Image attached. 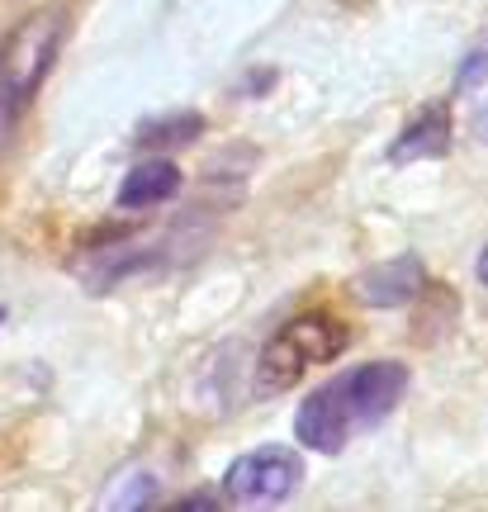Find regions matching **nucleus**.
<instances>
[{"label":"nucleus","instance_id":"6e6552de","mask_svg":"<svg viewBox=\"0 0 488 512\" xmlns=\"http://www.w3.org/2000/svg\"><path fill=\"white\" fill-rule=\"evenodd\" d=\"M199 133H204V119H199V114H162V119H147V124L138 128V143L152 147V152H162V147L195 143Z\"/></svg>","mask_w":488,"mask_h":512},{"label":"nucleus","instance_id":"f03ea898","mask_svg":"<svg viewBox=\"0 0 488 512\" xmlns=\"http://www.w3.org/2000/svg\"><path fill=\"white\" fill-rule=\"evenodd\" d=\"M62 38H67V10L62 5H43L34 15H24L0 38V157L10 152L29 100L53 72Z\"/></svg>","mask_w":488,"mask_h":512},{"label":"nucleus","instance_id":"ddd939ff","mask_svg":"<svg viewBox=\"0 0 488 512\" xmlns=\"http://www.w3.org/2000/svg\"><path fill=\"white\" fill-rule=\"evenodd\" d=\"M0 323H5V309H0Z\"/></svg>","mask_w":488,"mask_h":512},{"label":"nucleus","instance_id":"f8f14e48","mask_svg":"<svg viewBox=\"0 0 488 512\" xmlns=\"http://www.w3.org/2000/svg\"><path fill=\"white\" fill-rule=\"evenodd\" d=\"M479 280H484V290H488V247L479 252Z\"/></svg>","mask_w":488,"mask_h":512},{"label":"nucleus","instance_id":"9d476101","mask_svg":"<svg viewBox=\"0 0 488 512\" xmlns=\"http://www.w3.org/2000/svg\"><path fill=\"white\" fill-rule=\"evenodd\" d=\"M223 498L218 494H190V498H181V508H218Z\"/></svg>","mask_w":488,"mask_h":512},{"label":"nucleus","instance_id":"39448f33","mask_svg":"<svg viewBox=\"0 0 488 512\" xmlns=\"http://www.w3.org/2000/svg\"><path fill=\"white\" fill-rule=\"evenodd\" d=\"M422 285H427L422 261L417 256H394V261L370 266L356 280V294H361L365 304H375V309H403V304H413L417 294H422Z\"/></svg>","mask_w":488,"mask_h":512},{"label":"nucleus","instance_id":"0eeeda50","mask_svg":"<svg viewBox=\"0 0 488 512\" xmlns=\"http://www.w3.org/2000/svg\"><path fill=\"white\" fill-rule=\"evenodd\" d=\"M446 147H451V110L427 105L413 124L398 133V143L389 147V157H394V162H422V157H441Z\"/></svg>","mask_w":488,"mask_h":512},{"label":"nucleus","instance_id":"f257e3e1","mask_svg":"<svg viewBox=\"0 0 488 512\" xmlns=\"http://www.w3.org/2000/svg\"><path fill=\"white\" fill-rule=\"evenodd\" d=\"M408 394V366L403 361H365V366L342 370L337 380L318 384L299 413H294V437L308 451L337 456L351 441L380 427L389 413L398 408V399Z\"/></svg>","mask_w":488,"mask_h":512},{"label":"nucleus","instance_id":"9b49d317","mask_svg":"<svg viewBox=\"0 0 488 512\" xmlns=\"http://www.w3.org/2000/svg\"><path fill=\"white\" fill-rule=\"evenodd\" d=\"M474 133H479V143H488V105L479 110V119H474Z\"/></svg>","mask_w":488,"mask_h":512},{"label":"nucleus","instance_id":"20e7f679","mask_svg":"<svg viewBox=\"0 0 488 512\" xmlns=\"http://www.w3.org/2000/svg\"><path fill=\"white\" fill-rule=\"evenodd\" d=\"M304 484V460L290 446H256L223 475V498L237 508H275Z\"/></svg>","mask_w":488,"mask_h":512},{"label":"nucleus","instance_id":"423d86ee","mask_svg":"<svg viewBox=\"0 0 488 512\" xmlns=\"http://www.w3.org/2000/svg\"><path fill=\"white\" fill-rule=\"evenodd\" d=\"M181 166L166 162V157H147L124 176L119 185V204L124 209H152V204H166L171 195H181Z\"/></svg>","mask_w":488,"mask_h":512},{"label":"nucleus","instance_id":"7ed1b4c3","mask_svg":"<svg viewBox=\"0 0 488 512\" xmlns=\"http://www.w3.org/2000/svg\"><path fill=\"white\" fill-rule=\"evenodd\" d=\"M346 342H351V332H346V323L337 313H327V309L299 313L285 328H275L271 342L261 347V356H256V389L261 394L290 389L304 370L337 361L346 351Z\"/></svg>","mask_w":488,"mask_h":512},{"label":"nucleus","instance_id":"1a4fd4ad","mask_svg":"<svg viewBox=\"0 0 488 512\" xmlns=\"http://www.w3.org/2000/svg\"><path fill=\"white\" fill-rule=\"evenodd\" d=\"M124 484H128L124 494H109V508H143V503H157V479L152 475L133 470Z\"/></svg>","mask_w":488,"mask_h":512}]
</instances>
